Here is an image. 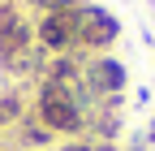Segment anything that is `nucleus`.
<instances>
[{
    "mask_svg": "<svg viewBox=\"0 0 155 151\" xmlns=\"http://www.w3.org/2000/svg\"><path fill=\"white\" fill-rule=\"evenodd\" d=\"M95 108H99V104H95L82 86H65V82L39 78L30 117L43 125L52 138H82V134H86V121H91Z\"/></svg>",
    "mask_w": 155,
    "mask_h": 151,
    "instance_id": "obj_1",
    "label": "nucleus"
},
{
    "mask_svg": "<svg viewBox=\"0 0 155 151\" xmlns=\"http://www.w3.org/2000/svg\"><path fill=\"white\" fill-rule=\"evenodd\" d=\"M73 35H78V56H104L121 39V22L104 5H78L73 9Z\"/></svg>",
    "mask_w": 155,
    "mask_h": 151,
    "instance_id": "obj_2",
    "label": "nucleus"
},
{
    "mask_svg": "<svg viewBox=\"0 0 155 151\" xmlns=\"http://www.w3.org/2000/svg\"><path fill=\"white\" fill-rule=\"evenodd\" d=\"M125 82H129V69L116 61V56H86L82 61V91L95 99V104H104V99H121L125 95Z\"/></svg>",
    "mask_w": 155,
    "mask_h": 151,
    "instance_id": "obj_3",
    "label": "nucleus"
},
{
    "mask_svg": "<svg viewBox=\"0 0 155 151\" xmlns=\"http://www.w3.org/2000/svg\"><path fill=\"white\" fill-rule=\"evenodd\" d=\"M35 48L48 56H73L78 35H73V9L69 13H39L35 17Z\"/></svg>",
    "mask_w": 155,
    "mask_h": 151,
    "instance_id": "obj_4",
    "label": "nucleus"
},
{
    "mask_svg": "<svg viewBox=\"0 0 155 151\" xmlns=\"http://www.w3.org/2000/svg\"><path fill=\"white\" fill-rule=\"evenodd\" d=\"M61 151H121L116 143H99V138H91V134H82V138H65V147Z\"/></svg>",
    "mask_w": 155,
    "mask_h": 151,
    "instance_id": "obj_5",
    "label": "nucleus"
},
{
    "mask_svg": "<svg viewBox=\"0 0 155 151\" xmlns=\"http://www.w3.org/2000/svg\"><path fill=\"white\" fill-rule=\"evenodd\" d=\"M147 147H155V121H151V129H147V138H142Z\"/></svg>",
    "mask_w": 155,
    "mask_h": 151,
    "instance_id": "obj_6",
    "label": "nucleus"
},
{
    "mask_svg": "<svg viewBox=\"0 0 155 151\" xmlns=\"http://www.w3.org/2000/svg\"><path fill=\"white\" fill-rule=\"evenodd\" d=\"M125 151H151V147H147V143H134V147H125Z\"/></svg>",
    "mask_w": 155,
    "mask_h": 151,
    "instance_id": "obj_7",
    "label": "nucleus"
}]
</instances>
